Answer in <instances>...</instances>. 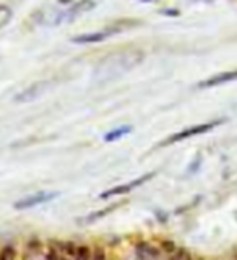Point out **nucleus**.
Wrapping results in <instances>:
<instances>
[{
  "instance_id": "obj_1",
  "label": "nucleus",
  "mask_w": 237,
  "mask_h": 260,
  "mask_svg": "<svg viewBox=\"0 0 237 260\" xmlns=\"http://www.w3.org/2000/svg\"><path fill=\"white\" fill-rule=\"evenodd\" d=\"M219 124H223V120L221 119H218V120H213V122H205V124H198V125H192L189 128H185V130H181V132H177L174 135H171L167 140L164 142H161L159 146H167V145H173V143H177V142H182V140H187V138H192L195 135H203V134H207L210 132V130H213L216 125Z\"/></svg>"
},
{
  "instance_id": "obj_2",
  "label": "nucleus",
  "mask_w": 237,
  "mask_h": 260,
  "mask_svg": "<svg viewBox=\"0 0 237 260\" xmlns=\"http://www.w3.org/2000/svg\"><path fill=\"white\" fill-rule=\"evenodd\" d=\"M154 174H156V173H154V171H151V173L145 174V176H142V177H138V179H135V181H132V182H127V184H122V185H116V187H112V189L103 192V193L99 195V197H101V199H111V197H116V195L128 193L130 190L137 189V187H140L142 184L148 182Z\"/></svg>"
},
{
  "instance_id": "obj_3",
  "label": "nucleus",
  "mask_w": 237,
  "mask_h": 260,
  "mask_svg": "<svg viewBox=\"0 0 237 260\" xmlns=\"http://www.w3.org/2000/svg\"><path fill=\"white\" fill-rule=\"evenodd\" d=\"M59 197V192H38L35 195H29L26 199H21L18 202L13 203V208L15 210H26V208H32V207H38L41 203H46V202H51L54 199Z\"/></svg>"
},
{
  "instance_id": "obj_4",
  "label": "nucleus",
  "mask_w": 237,
  "mask_h": 260,
  "mask_svg": "<svg viewBox=\"0 0 237 260\" xmlns=\"http://www.w3.org/2000/svg\"><path fill=\"white\" fill-rule=\"evenodd\" d=\"M235 80H237V69L235 70H229V72L218 73V75L211 77L208 80H203L201 83H198V88H211V86L229 83V81H235Z\"/></svg>"
},
{
  "instance_id": "obj_5",
  "label": "nucleus",
  "mask_w": 237,
  "mask_h": 260,
  "mask_svg": "<svg viewBox=\"0 0 237 260\" xmlns=\"http://www.w3.org/2000/svg\"><path fill=\"white\" fill-rule=\"evenodd\" d=\"M111 32L109 31H96V32H85V35H80L75 36L72 41L73 43H78V44H94V43H101L106 38H109Z\"/></svg>"
},
{
  "instance_id": "obj_6",
  "label": "nucleus",
  "mask_w": 237,
  "mask_h": 260,
  "mask_svg": "<svg viewBox=\"0 0 237 260\" xmlns=\"http://www.w3.org/2000/svg\"><path fill=\"white\" fill-rule=\"evenodd\" d=\"M137 255H138V260H154L159 257V250L156 247L150 246L148 242H138Z\"/></svg>"
},
{
  "instance_id": "obj_7",
  "label": "nucleus",
  "mask_w": 237,
  "mask_h": 260,
  "mask_svg": "<svg viewBox=\"0 0 237 260\" xmlns=\"http://www.w3.org/2000/svg\"><path fill=\"white\" fill-rule=\"evenodd\" d=\"M44 86L46 83H36V85H32L29 86L28 89H24V91H21L18 96H16V101H31V100H35V98H38L41 93L44 91Z\"/></svg>"
},
{
  "instance_id": "obj_8",
  "label": "nucleus",
  "mask_w": 237,
  "mask_h": 260,
  "mask_svg": "<svg viewBox=\"0 0 237 260\" xmlns=\"http://www.w3.org/2000/svg\"><path fill=\"white\" fill-rule=\"evenodd\" d=\"M130 132H132V127H128V125L119 127V128H114V130H111L109 134H106V135H104V140H106V142H116V140H119V138H122V137H125V135L130 134Z\"/></svg>"
},
{
  "instance_id": "obj_9",
  "label": "nucleus",
  "mask_w": 237,
  "mask_h": 260,
  "mask_svg": "<svg viewBox=\"0 0 237 260\" xmlns=\"http://www.w3.org/2000/svg\"><path fill=\"white\" fill-rule=\"evenodd\" d=\"M57 246H59V249L63 252L65 255L75 257V252H77L75 242H72V241H57Z\"/></svg>"
},
{
  "instance_id": "obj_10",
  "label": "nucleus",
  "mask_w": 237,
  "mask_h": 260,
  "mask_svg": "<svg viewBox=\"0 0 237 260\" xmlns=\"http://www.w3.org/2000/svg\"><path fill=\"white\" fill-rule=\"evenodd\" d=\"M120 205H111V207H108V208H103V210H97V211H94V213H91L88 218H86V221L89 223V221H94V219H99V218H103V216H106V215H109V213H112L114 210H117Z\"/></svg>"
},
{
  "instance_id": "obj_11",
  "label": "nucleus",
  "mask_w": 237,
  "mask_h": 260,
  "mask_svg": "<svg viewBox=\"0 0 237 260\" xmlns=\"http://www.w3.org/2000/svg\"><path fill=\"white\" fill-rule=\"evenodd\" d=\"M91 255L93 250L88 246H77V252H75L77 260H91Z\"/></svg>"
},
{
  "instance_id": "obj_12",
  "label": "nucleus",
  "mask_w": 237,
  "mask_h": 260,
  "mask_svg": "<svg viewBox=\"0 0 237 260\" xmlns=\"http://www.w3.org/2000/svg\"><path fill=\"white\" fill-rule=\"evenodd\" d=\"M16 257V250L12 246H5L0 250V260H15Z\"/></svg>"
},
{
  "instance_id": "obj_13",
  "label": "nucleus",
  "mask_w": 237,
  "mask_h": 260,
  "mask_svg": "<svg viewBox=\"0 0 237 260\" xmlns=\"http://www.w3.org/2000/svg\"><path fill=\"white\" fill-rule=\"evenodd\" d=\"M161 249L167 252V254L173 255L174 252L177 250V246H176V242L174 241H171V239H164V241H161Z\"/></svg>"
},
{
  "instance_id": "obj_14",
  "label": "nucleus",
  "mask_w": 237,
  "mask_h": 260,
  "mask_svg": "<svg viewBox=\"0 0 237 260\" xmlns=\"http://www.w3.org/2000/svg\"><path fill=\"white\" fill-rule=\"evenodd\" d=\"M10 16H12L10 8L5 7V5H0V26H2V24H5L8 20H10Z\"/></svg>"
},
{
  "instance_id": "obj_15",
  "label": "nucleus",
  "mask_w": 237,
  "mask_h": 260,
  "mask_svg": "<svg viewBox=\"0 0 237 260\" xmlns=\"http://www.w3.org/2000/svg\"><path fill=\"white\" fill-rule=\"evenodd\" d=\"M169 260H192V258H190L189 252H187L185 249H177Z\"/></svg>"
},
{
  "instance_id": "obj_16",
  "label": "nucleus",
  "mask_w": 237,
  "mask_h": 260,
  "mask_svg": "<svg viewBox=\"0 0 237 260\" xmlns=\"http://www.w3.org/2000/svg\"><path fill=\"white\" fill-rule=\"evenodd\" d=\"M91 258H93V260H108V258H106V252H104V249H101V247H96V249L93 250Z\"/></svg>"
},
{
  "instance_id": "obj_17",
  "label": "nucleus",
  "mask_w": 237,
  "mask_h": 260,
  "mask_svg": "<svg viewBox=\"0 0 237 260\" xmlns=\"http://www.w3.org/2000/svg\"><path fill=\"white\" fill-rule=\"evenodd\" d=\"M26 247L31 250H39V249H43V242L38 241V239H31V241H28Z\"/></svg>"
},
{
  "instance_id": "obj_18",
  "label": "nucleus",
  "mask_w": 237,
  "mask_h": 260,
  "mask_svg": "<svg viewBox=\"0 0 237 260\" xmlns=\"http://www.w3.org/2000/svg\"><path fill=\"white\" fill-rule=\"evenodd\" d=\"M46 260H62V258H60V255H59V252H57L55 249H51V250L47 252Z\"/></svg>"
}]
</instances>
